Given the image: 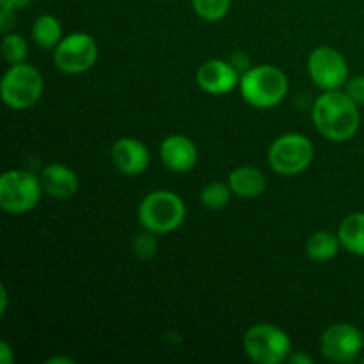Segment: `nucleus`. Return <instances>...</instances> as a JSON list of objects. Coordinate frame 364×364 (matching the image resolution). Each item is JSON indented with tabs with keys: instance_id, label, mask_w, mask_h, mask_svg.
<instances>
[{
	"instance_id": "obj_21",
	"label": "nucleus",
	"mask_w": 364,
	"mask_h": 364,
	"mask_svg": "<svg viewBox=\"0 0 364 364\" xmlns=\"http://www.w3.org/2000/svg\"><path fill=\"white\" fill-rule=\"evenodd\" d=\"M2 55L7 64L25 63L28 55V43L18 32H7L2 39Z\"/></svg>"
},
{
	"instance_id": "obj_14",
	"label": "nucleus",
	"mask_w": 364,
	"mask_h": 364,
	"mask_svg": "<svg viewBox=\"0 0 364 364\" xmlns=\"http://www.w3.org/2000/svg\"><path fill=\"white\" fill-rule=\"evenodd\" d=\"M43 191L48 198L57 201L71 199L78 191V176L71 167L64 164H48L39 174Z\"/></svg>"
},
{
	"instance_id": "obj_26",
	"label": "nucleus",
	"mask_w": 364,
	"mask_h": 364,
	"mask_svg": "<svg viewBox=\"0 0 364 364\" xmlns=\"http://www.w3.org/2000/svg\"><path fill=\"white\" fill-rule=\"evenodd\" d=\"M287 363H290V364H313V363H315V359H313L311 355L308 354V352H304V350L295 352L294 350L290 355H288Z\"/></svg>"
},
{
	"instance_id": "obj_31",
	"label": "nucleus",
	"mask_w": 364,
	"mask_h": 364,
	"mask_svg": "<svg viewBox=\"0 0 364 364\" xmlns=\"http://www.w3.org/2000/svg\"><path fill=\"white\" fill-rule=\"evenodd\" d=\"M358 361H359V363H363V364H364V354H361V358H359V359H358Z\"/></svg>"
},
{
	"instance_id": "obj_19",
	"label": "nucleus",
	"mask_w": 364,
	"mask_h": 364,
	"mask_svg": "<svg viewBox=\"0 0 364 364\" xmlns=\"http://www.w3.org/2000/svg\"><path fill=\"white\" fill-rule=\"evenodd\" d=\"M231 196H233V192H231L230 185L224 183V181H212L203 188L199 199H201L205 208L219 212L231 201Z\"/></svg>"
},
{
	"instance_id": "obj_3",
	"label": "nucleus",
	"mask_w": 364,
	"mask_h": 364,
	"mask_svg": "<svg viewBox=\"0 0 364 364\" xmlns=\"http://www.w3.org/2000/svg\"><path fill=\"white\" fill-rule=\"evenodd\" d=\"M187 217L185 201L173 191H153L142 198L137 208V219L142 230L155 235H167L176 231Z\"/></svg>"
},
{
	"instance_id": "obj_18",
	"label": "nucleus",
	"mask_w": 364,
	"mask_h": 364,
	"mask_svg": "<svg viewBox=\"0 0 364 364\" xmlns=\"http://www.w3.org/2000/svg\"><path fill=\"white\" fill-rule=\"evenodd\" d=\"M341 249V242L338 233L331 231H315L306 242V255L313 262H329L336 258Z\"/></svg>"
},
{
	"instance_id": "obj_7",
	"label": "nucleus",
	"mask_w": 364,
	"mask_h": 364,
	"mask_svg": "<svg viewBox=\"0 0 364 364\" xmlns=\"http://www.w3.org/2000/svg\"><path fill=\"white\" fill-rule=\"evenodd\" d=\"M245 355L256 364H281L294 352L290 336L272 323H256L244 334Z\"/></svg>"
},
{
	"instance_id": "obj_6",
	"label": "nucleus",
	"mask_w": 364,
	"mask_h": 364,
	"mask_svg": "<svg viewBox=\"0 0 364 364\" xmlns=\"http://www.w3.org/2000/svg\"><path fill=\"white\" fill-rule=\"evenodd\" d=\"M315 159L313 141L304 134H283L270 144L267 160L274 173L281 176H297L304 173Z\"/></svg>"
},
{
	"instance_id": "obj_27",
	"label": "nucleus",
	"mask_w": 364,
	"mask_h": 364,
	"mask_svg": "<svg viewBox=\"0 0 364 364\" xmlns=\"http://www.w3.org/2000/svg\"><path fill=\"white\" fill-rule=\"evenodd\" d=\"M0 363L2 364H13L14 363V352L7 341L0 343Z\"/></svg>"
},
{
	"instance_id": "obj_5",
	"label": "nucleus",
	"mask_w": 364,
	"mask_h": 364,
	"mask_svg": "<svg viewBox=\"0 0 364 364\" xmlns=\"http://www.w3.org/2000/svg\"><path fill=\"white\" fill-rule=\"evenodd\" d=\"M41 178L23 169H11L0 176V208L9 215H25L39 205Z\"/></svg>"
},
{
	"instance_id": "obj_28",
	"label": "nucleus",
	"mask_w": 364,
	"mask_h": 364,
	"mask_svg": "<svg viewBox=\"0 0 364 364\" xmlns=\"http://www.w3.org/2000/svg\"><path fill=\"white\" fill-rule=\"evenodd\" d=\"M32 0H0V6L11 7V9H23L25 6H28Z\"/></svg>"
},
{
	"instance_id": "obj_24",
	"label": "nucleus",
	"mask_w": 364,
	"mask_h": 364,
	"mask_svg": "<svg viewBox=\"0 0 364 364\" xmlns=\"http://www.w3.org/2000/svg\"><path fill=\"white\" fill-rule=\"evenodd\" d=\"M16 11L11 9V7H4L2 6V11H0V28H2V32H9L11 27L14 25V21H16Z\"/></svg>"
},
{
	"instance_id": "obj_9",
	"label": "nucleus",
	"mask_w": 364,
	"mask_h": 364,
	"mask_svg": "<svg viewBox=\"0 0 364 364\" xmlns=\"http://www.w3.org/2000/svg\"><path fill=\"white\" fill-rule=\"evenodd\" d=\"M363 350V331L348 322L331 323L320 336V354L331 363H354L361 358Z\"/></svg>"
},
{
	"instance_id": "obj_29",
	"label": "nucleus",
	"mask_w": 364,
	"mask_h": 364,
	"mask_svg": "<svg viewBox=\"0 0 364 364\" xmlns=\"http://www.w3.org/2000/svg\"><path fill=\"white\" fill-rule=\"evenodd\" d=\"M7 306H9V294H7L6 284H0V313L6 315Z\"/></svg>"
},
{
	"instance_id": "obj_16",
	"label": "nucleus",
	"mask_w": 364,
	"mask_h": 364,
	"mask_svg": "<svg viewBox=\"0 0 364 364\" xmlns=\"http://www.w3.org/2000/svg\"><path fill=\"white\" fill-rule=\"evenodd\" d=\"M341 247L354 256H364V212L345 217L338 228Z\"/></svg>"
},
{
	"instance_id": "obj_2",
	"label": "nucleus",
	"mask_w": 364,
	"mask_h": 364,
	"mask_svg": "<svg viewBox=\"0 0 364 364\" xmlns=\"http://www.w3.org/2000/svg\"><path fill=\"white\" fill-rule=\"evenodd\" d=\"M288 77L281 68L272 64H258L251 66L242 73L238 91L242 100L255 109H274L288 95Z\"/></svg>"
},
{
	"instance_id": "obj_1",
	"label": "nucleus",
	"mask_w": 364,
	"mask_h": 364,
	"mask_svg": "<svg viewBox=\"0 0 364 364\" xmlns=\"http://www.w3.org/2000/svg\"><path fill=\"white\" fill-rule=\"evenodd\" d=\"M311 119L318 134L333 142L350 141L361 127L359 105L341 89L323 91L315 100Z\"/></svg>"
},
{
	"instance_id": "obj_13",
	"label": "nucleus",
	"mask_w": 364,
	"mask_h": 364,
	"mask_svg": "<svg viewBox=\"0 0 364 364\" xmlns=\"http://www.w3.org/2000/svg\"><path fill=\"white\" fill-rule=\"evenodd\" d=\"M110 156L119 173L127 176H139L149 167V155L148 146L135 137H119L112 144Z\"/></svg>"
},
{
	"instance_id": "obj_15",
	"label": "nucleus",
	"mask_w": 364,
	"mask_h": 364,
	"mask_svg": "<svg viewBox=\"0 0 364 364\" xmlns=\"http://www.w3.org/2000/svg\"><path fill=\"white\" fill-rule=\"evenodd\" d=\"M228 185L237 198L255 199L265 192L267 178L256 167L240 166L231 171L230 176H228Z\"/></svg>"
},
{
	"instance_id": "obj_10",
	"label": "nucleus",
	"mask_w": 364,
	"mask_h": 364,
	"mask_svg": "<svg viewBox=\"0 0 364 364\" xmlns=\"http://www.w3.org/2000/svg\"><path fill=\"white\" fill-rule=\"evenodd\" d=\"M306 68L313 84L322 91L343 89L350 78L347 59L333 46H316L308 55Z\"/></svg>"
},
{
	"instance_id": "obj_4",
	"label": "nucleus",
	"mask_w": 364,
	"mask_h": 364,
	"mask_svg": "<svg viewBox=\"0 0 364 364\" xmlns=\"http://www.w3.org/2000/svg\"><path fill=\"white\" fill-rule=\"evenodd\" d=\"M45 78L41 71L28 63L11 64L0 80V96L11 110H27L41 100Z\"/></svg>"
},
{
	"instance_id": "obj_12",
	"label": "nucleus",
	"mask_w": 364,
	"mask_h": 364,
	"mask_svg": "<svg viewBox=\"0 0 364 364\" xmlns=\"http://www.w3.org/2000/svg\"><path fill=\"white\" fill-rule=\"evenodd\" d=\"M199 151L196 142L191 137L181 134L167 135L160 144V160L171 173L183 174L196 167Z\"/></svg>"
},
{
	"instance_id": "obj_8",
	"label": "nucleus",
	"mask_w": 364,
	"mask_h": 364,
	"mask_svg": "<svg viewBox=\"0 0 364 364\" xmlns=\"http://www.w3.org/2000/svg\"><path fill=\"white\" fill-rule=\"evenodd\" d=\"M98 55V43L91 34L71 32L53 48V64L60 73L82 75L95 66Z\"/></svg>"
},
{
	"instance_id": "obj_11",
	"label": "nucleus",
	"mask_w": 364,
	"mask_h": 364,
	"mask_svg": "<svg viewBox=\"0 0 364 364\" xmlns=\"http://www.w3.org/2000/svg\"><path fill=\"white\" fill-rule=\"evenodd\" d=\"M240 71L223 59H210L199 66L196 82L205 92L213 96H223L233 91L240 84Z\"/></svg>"
},
{
	"instance_id": "obj_25",
	"label": "nucleus",
	"mask_w": 364,
	"mask_h": 364,
	"mask_svg": "<svg viewBox=\"0 0 364 364\" xmlns=\"http://www.w3.org/2000/svg\"><path fill=\"white\" fill-rule=\"evenodd\" d=\"M230 63L233 64V66L237 68L238 71H240V75L245 73V71H247L249 68H251V60H249V57L245 55L244 52H235L233 55H231Z\"/></svg>"
},
{
	"instance_id": "obj_20",
	"label": "nucleus",
	"mask_w": 364,
	"mask_h": 364,
	"mask_svg": "<svg viewBox=\"0 0 364 364\" xmlns=\"http://www.w3.org/2000/svg\"><path fill=\"white\" fill-rule=\"evenodd\" d=\"M191 4L194 13L210 23L224 20L231 11V0H191Z\"/></svg>"
},
{
	"instance_id": "obj_17",
	"label": "nucleus",
	"mask_w": 364,
	"mask_h": 364,
	"mask_svg": "<svg viewBox=\"0 0 364 364\" xmlns=\"http://www.w3.org/2000/svg\"><path fill=\"white\" fill-rule=\"evenodd\" d=\"M31 36L39 48L53 50L64 38L63 25H60L59 18H55L53 14H41L32 23Z\"/></svg>"
},
{
	"instance_id": "obj_23",
	"label": "nucleus",
	"mask_w": 364,
	"mask_h": 364,
	"mask_svg": "<svg viewBox=\"0 0 364 364\" xmlns=\"http://www.w3.org/2000/svg\"><path fill=\"white\" fill-rule=\"evenodd\" d=\"M343 91L347 92L359 107L364 105V75H355V77L348 78Z\"/></svg>"
},
{
	"instance_id": "obj_22",
	"label": "nucleus",
	"mask_w": 364,
	"mask_h": 364,
	"mask_svg": "<svg viewBox=\"0 0 364 364\" xmlns=\"http://www.w3.org/2000/svg\"><path fill=\"white\" fill-rule=\"evenodd\" d=\"M132 251L137 256L139 259H151L153 256L159 251V240H156V235L151 231H146L144 233H139L137 237L132 242Z\"/></svg>"
},
{
	"instance_id": "obj_30",
	"label": "nucleus",
	"mask_w": 364,
	"mask_h": 364,
	"mask_svg": "<svg viewBox=\"0 0 364 364\" xmlns=\"http://www.w3.org/2000/svg\"><path fill=\"white\" fill-rule=\"evenodd\" d=\"M75 361L71 358H60V355H57V358H52L46 361V364H73Z\"/></svg>"
}]
</instances>
